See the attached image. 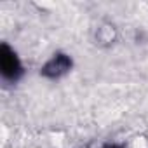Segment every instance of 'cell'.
<instances>
[{"mask_svg":"<svg viewBox=\"0 0 148 148\" xmlns=\"http://www.w3.org/2000/svg\"><path fill=\"white\" fill-rule=\"evenodd\" d=\"M105 148H119V146H115V145H108V146H105Z\"/></svg>","mask_w":148,"mask_h":148,"instance_id":"cell-3","label":"cell"},{"mask_svg":"<svg viewBox=\"0 0 148 148\" xmlns=\"http://www.w3.org/2000/svg\"><path fill=\"white\" fill-rule=\"evenodd\" d=\"M71 66V59L64 54H56L44 68H42V75L49 77V79H56L61 77L63 73H66Z\"/></svg>","mask_w":148,"mask_h":148,"instance_id":"cell-2","label":"cell"},{"mask_svg":"<svg viewBox=\"0 0 148 148\" xmlns=\"http://www.w3.org/2000/svg\"><path fill=\"white\" fill-rule=\"evenodd\" d=\"M0 68H2L4 77L7 79H18L21 73V64L18 61V56L7 45L0 47Z\"/></svg>","mask_w":148,"mask_h":148,"instance_id":"cell-1","label":"cell"}]
</instances>
